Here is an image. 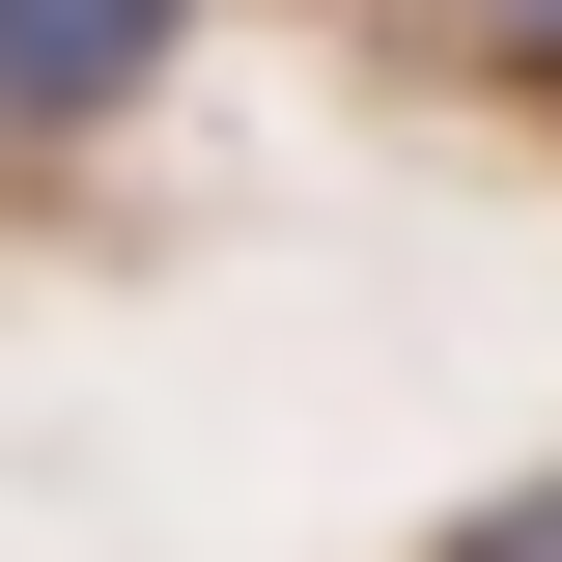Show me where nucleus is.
Segmentation results:
<instances>
[{
  "instance_id": "nucleus-1",
  "label": "nucleus",
  "mask_w": 562,
  "mask_h": 562,
  "mask_svg": "<svg viewBox=\"0 0 562 562\" xmlns=\"http://www.w3.org/2000/svg\"><path fill=\"white\" fill-rule=\"evenodd\" d=\"M169 29H198V0H0V140L140 113V85H169Z\"/></svg>"
},
{
  "instance_id": "nucleus-2",
  "label": "nucleus",
  "mask_w": 562,
  "mask_h": 562,
  "mask_svg": "<svg viewBox=\"0 0 562 562\" xmlns=\"http://www.w3.org/2000/svg\"><path fill=\"white\" fill-rule=\"evenodd\" d=\"M450 57H506V85H562V0H422Z\"/></svg>"
},
{
  "instance_id": "nucleus-3",
  "label": "nucleus",
  "mask_w": 562,
  "mask_h": 562,
  "mask_svg": "<svg viewBox=\"0 0 562 562\" xmlns=\"http://www.w3.org/2000/svg\"><path fill=\"white\" fill-rule=\"evenodd\" d=\"M450 562H562V479H535V506H479V535H450Z\"/></svg>"
}]
</instances>
